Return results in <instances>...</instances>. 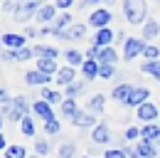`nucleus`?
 Returning a JSON list of instances; mask_svg holds the SVG:
<instances>
[{
    "mask_svg": "<svg viewBox=\"0 0 160 158\" xmlns=\"http://www.w3.org/2000/svg\"><path fill=\"white\" fill-rule=\"evenodd\" d=\"M123 13H126V20L131 25H145L148 20V3L145 0H123Z\"/></svg>",
    "mask_w": 160,
    "mask_h": 158,
    "instance_id": "1",
    "label": "nucleus"
},
{
    "mask_svg": "<svg viewBox=\"0 0 160 158\" xmlns=\"http://www.w3.org/2000/svg\"><path fill=\"white\" fill-rule=\"evenodd\" d=\"M42 5H44V0H20L15 8V22H27L30 18H35Z\"/></svg>",
    "mask_w": 160,
    "mask_h": 158,
    "instance_id": "2",
    "label": "nucleus"
},
{
    "mask_svg": "<svg viewBox=\"0 0 160 158\" xmlns=\"http://www.w3.org/2000/svg\"><path fill=\"white\" fill-rule=\"evenodd\" d=\"M126 153H128V158H155V156H158V146L150 143V141H143V138H140L138 143H136L133 148H128Z\"/></svg>",
    "mask_w": 160,
    "mask_h": 158,
    "instance_id": "3",
    "label": "nucleus"
},
{
    "mask_svg": "<svg viewBox=\"0 0 160 158\" xmlns=\"http://www.w3.org/2000/svg\"><path fill=\"white\" fill-rule=\"evenodd\" d=\"M25 116H27V99L15 97L10 101V106H8V121H18V124H20Z\"/></svg>",
    "mask_w": 160,
    "mask_h": 158,
    "instance_id": "4",
    "label": "nucleus"
},
{
    "mask_svg": "<svg viewBox=\"0 0 160 158\" xmlns=\"http://www.w3.org/2000/svg\"><path fill=\"white\" fill-rule=\"evenodd\" d=\"M143 50H145V42H143V40L126 37V42H123V59L131 62V59H136L138 55H143Z\"/></svg>",
    "mask_w": 160,
    "mask_h": 158,
    "instance_id": "5",
    "label": "nucleus"
},
{
    "mask_svg": "<svg viewBox=\"0 0 160 158\" xmlns=\"http://www.w3.org/2000/svg\"><path fill=\"white\" fill-rule=\"evenodd\" d=\"M35 20L40 22L42 27H44V25H52V22L57 20V8H54V3H44V5H42L40 10H37Z\"/></svg>",
    "mask_w": 160,
    "mask_h": 158,
    "instance_id": "6",
    "label": "nucleus"
},
{
    "mask_svg": "<svg viewBox=\"0 0 160 158\" xmlns=\"http://www.w3.org/2000/svg\"><path fill=\"white\" fill-rule=\"evenodd\" d=\"M32 114H35V116L37 118H42V124H49V121H54V111H52V104H47V101H35V104H32Z\"/></svg>",
    "mask_w": 160,
    "mask_h": 158,
    "instance_id": "7",
    "label": "nucleus"
},
{
    "mask_svg": "<svg viewBox=\"0 0 160 158\" xmlns=\"http://www.w3.org/2000/svg\"><path fill=\"white\" fill-rule=\"evenodd\" d=\"M111 18H113V15H111L106 8H99V10H94V13L89 15V25L96 27V30H103V27H108Z\"/></svg>",
    "mask_w": 160,
    "mask_h": 158,
    "instance_id": "8",
    "label": "nucleus"
},
{
    "mask_svg": "<svg viewBox=\"0 0 160 158\" xmlns=\"http://www.w3.org/2000/svg\"><path fill=\"white\" fill-rule=\"evenodd\" d=\"M136 116H138L140 121H145V124H155V118H158L160 114H158V106L148 101V104H143V106L136 109Z\"/></svg>",
    "mask_w": 160,
    "mask_h": 158,
    "instance_id": "9",
    "label": "nucleus"
},
{
    "mask_svg": "<svg viewBox=\"0 0 160 158\" xmlns=\"http://www.w3.org/2000/svg\"><path fill=\"white\" fill-rule=\"evenodd\" d=\"M133 84H128V82H121V84H116L113 87V92H111V97L116 99V101H121V104H128V99H131V94H133Z\"/></svg>",
    "mask_w": 160,
    "mask_h": 158,
    "instance_id": "10",
    "label": "nucleus"
},
{
    "mask_svg": "<svg viewBox=\"0 0 160 158\" xmlns=\"http://www.w3.org/2000/svg\"><path fill=\"white\" fill-rule=\"evenodd\" d=\"M0 42H2V47H8L10 52H18V50H22V47H25V35H15V32H5Z\"/></svg>",
    "mask_w": 160,
    "mask_h": 158,
    "instance_id": "11",
    "label": "nucleus"
},
{
    "mask_svg": "<svg viewBox=\"0 0 160 158\" xmlns=\"http://www.w3.org/2000/svg\"><path fill=\"white\" fill-rule=\"evenodd\" d=\"M69 27H72V15H69V13L57 15V20L52 22V35H54V37H62V35H64Z\"/></svg>",
    "mask_w": 160,
    "mask_h": 158,
    "instance_id": "12",
    "label": "nucleus"
},
{
    "mask_svg": "<svg viewBox=\"0 0 160 158\" xmlns=\"http://www.w3.org/2000/svg\"><path fill=\"white\" fill-rule=\"evenodd\" d=\"M148 97H150V89H148V87H136L126 106H136V109H138L143 104H148Z\"/></svg>",
    "mask_w": 160,
    "mask_h": 158,
    "instance_id": "13",
    "label": "nucleus"
},
{
    "mask_svg": "<svg viewBox=\"0 0 160 158\" xmlns=\"http://www.w3.org/2000/svg\"><path fill=\"white\" fill-rule=\"evenodd\" d=\"M113 40H116V32H113L111 27H103V30H96V35H94V42H91V45H96V47H111Z\"/></svg>",
    "mask_w": 160,
    "mask_h": 158,
    "instance_id": "14",
    "label": "nucleus"
},
{
    "mask_svg": "<svg viewBox=\"0 0 160 158\" xmlns=\"http://www.w3.org/2000/svg\"><path fill=\"white\" fill-rule=\"evenodd\" d=\"M140 138L143 141H150V143H160V126L158 124H145L143 129H140Z\"/></svg>",
    "mask_w": 160,
    "mask_h": 158,
    "instance_id": "15",
    "label": "nucleus"
},
{
    "mask_svg": "<svg viewBox=\"0 0 160 158\" xmlns=\"http://www.w3.org/2000/svg\"><path fill=\"white\" fill-rule=\"evenodd\" d=\"M99 69L101 64L96 59H84V64H81V74H84V82H91V79L99 77Z\"/></svg>",
    "mask_w": 160,
    "mask_h": 158,
    "instance_id": "16",
    "label": "nucleus"
},
{
    "mask_svg": "<svg viewBox=\"0 0 160 158\" xmlns=\"http://www.w3.org/2000/svg\"><path fill=\"white\" fill-rule=\"evenodd\" d=\"M94 59L103 67V64H116L118 55H116V50H113V47H99V52H96V57H94Z\"/></svg>",
    "mask_w": 160,
    "mask_h": 158,
    "instance_id": "17",
    "label": "nucleus"
},
{
    "mask_svg": "<svg viewBox=\"0 0 160 158\" xmlns=\"http://www.w3.org/2000/svg\"><path fill=\"white\" fill-rule=\"evenodd\" d=\"M57 82H59L62 87H69V84H74V82H77V72H74V67H69V64H67V67H59V72H57Z\"/></svg>",
    "mask_w": 160,
    "mask_h": 158,
    "instance_id": "18",
    "label": "nucleus"
},
{
    "mask_svg": "<svg viewBox=\"0 0 160 158\" xmlns=\"http://www.w3.org/2000/svg\"><path fill=\"white\" fill-rule=\"evenodd\" d=\"M52 77H47V74H42L40 69H32V72H25V84H30V87H44L47 82Z\"/></svg>",
    "mask_w": 160,
    "mask_h": 158,
    "instance_id": "19",
    "label": "nucleus"
},
{
    "mask_svg": "<svg viewBox=\"0 0 160 158\" xmlns=\"http://www.w3.org/2000/svg\"><path fill=\"white\" fill-rule=\"evenodd\" d=\"M32 52H35L37 59H57L59 57L57 47H49V45H37V47H32Z\"/></svg>",
    "mask_w": 160,
    "mask_h": 158,
    "instance_id": "20",
    "label": "nucleus"
},
{
    "mask_svg": "<svg viewBox=\"0 0 160 158\" xmlns=\"http://www.w3.org/2000/svg\"><path fill=\"white\" fill-rule=\"evenodd\" d=\"M91 141H94V143H108V141H111L108 126H106V124H96V126H94V134H91Z\"/></svg>",
    "mask_w": 160,
    "mask_h": 158,
    "instance_id": "21",
    "label": "nucleus"
},
{
    "mask_svg": "<svg viewBox=\"0 0 160 158\" xmlns=\"http://www.w3.org/2000/svg\"><path fill=\"white\" fill-rule=\"evenodd\" d=\"M84 35H86V25H84V22H77V25H72L59 40H69V42H74V40H81Z\"/></svg>",
    "mask_w": 160,
    "mask_h": 158,
    "instance_id": "22",
    "label": "nucleus"
},
{
    "mask_svg": "<svg viewBox=\"0 0 160 158\" xmlns=\"http://www.w3.org/2000/svg\"><path fill=\"white\" fill-rule=\"evenodd\" d=\"M72 124H74L77 129H86V126H96V116H94V114H84V111H79L77 116L72 118Z\"/></svg>",
    "mask_w": 160,
    "mask_h": 158,
    "instance_id": "23",
    "label": "nucleus"
},
{
    "mask_svg": "<svg viewBox=\"0 0 160 158\" xmlns=\"http://www.w3.org/2000/svg\"><path fill=\"white\" fill-rule=\"evenodd\" d=\"M37 69H40L42 74H47V77H52V74H57V72H59L57 59H37Z\"/></svg>",
    "mask_w": 160,
    "mask_h": 158,
    "instance_id": "24",
    "label": "nucleus"
},
{
    "mask_svg": "<svg viewBox=\"0 0 160 158\" xmlns=\"http://www.w3.org/2000/svg\"><path fill=\"white\" fill-rule=\"evenodd\" d=\"M40 99H42V101H47V104H62V101H64V97H62L59 92H54V89H47V87H42Z\"/></svg>",
    "mask_w": 160,
    "mask_h": 158,
    "instance_id": "25",
    "label": "nucleus"
},
{
    "mask_svg": "<svg viewBox=\"0 0 160 158\" xmlns=\"http://www.w3.org/2000/svg\"><path fill=\"white\" fill-rule=\"evenodd\" d=\"M158 35H160V22L148 20V22L143 25V40H155Z\"/></svg>",
    "mask_w": 160,
    "mask_h": 158,
    "instance_id": "26",
    "label": "nucleus"
},
{
    "mask_svg": "<svg viewBox=\"0 0 160 158\" xmlns=\"http://www.w3.org/2000/svg\"><path fill=\"white\" fill-rule=\"evenodd\" d=\"M79 111H81V109L77 106V99H67V97H64V101H62V114H64V116L74 118Z\"/></svg>",
    "mask_w": 160,
    "mask_h": 158,
    "instance_id": "27",
    "label": "nucleus"
},
{
    "mask_svg": "<svg viewBox=\"0 0 160 158\" xmlns=\"http://www.w3.org/2000/svg\"><path fill=\"white\" fill-rule=\"evenodd\" d=\"M64 57H67V62H69V67H77V64H84V52H79V50H69V52H64Z\"/></svg>",
    "mask_w": 160,
    "mask_h": 158,
    "instance_id": "28",
    "label": "nucleus"
},
{
    "mask_svg": "<svg viewBox=\"0 0 160 158\" xmlns=\"http://www.w3.org/2000/svg\"><path fill=\"white\" fill-rule=\"evenodd\" d=\"M25 156H27L25 146H18V143H12V146H8V148H5V158H25Z\"/></svg>",
    "mask_w": 160,
    "mask_h": 158,
    "instance_id": "29",
    "label": "nucleus"
},
{
    "mask_svg": "<svg viewBox=\"0 0 160 158\" xmlns=\"http://www.w3.org/2000/svg\"><path fill=\"white\" fill-rule=\"evenodd\" d=\"M84 87H86V82H74V84H69V87H67V92H64L67 99H77L81 92H84Z\"/></svg>",
    "mask_w": 160,
    "mask_h": 158,
    "instance_id": "30",
    "label": "nucleus"
},
{
    "mask_svg": "<svg viewBox=\"0 0 160 158\" xmlns=\"http://www.w3.org/2000/svg\"><path fill=\"white\" fill-rule=\"evenodd\" d=\"M103 106H106V99H103V94L91 97V101H89V109H91L94 114H101V111H103Z\"/></svg>",
    "mask_w": 160,
    "mask_h": 158,
    "instance_id": "31",
    "label": "nucleus"
},
{
    "mask_svg": "<svg viewBox=\"0 0 160 158\" xmlns=\"http://www.w3.org/2000/svg\"><path fill=\"white\" fill-rule=\"evenodd\" d=\"M143 57H145V62H158L160 50L155 47V45H145V50H143Z\"/></svg>",
    "mask_w": 160,
    "mask_h": 158,
    "instance_id": "32",
    "label": "nucleus"
},
{
    "mask_svg": "<svg viewBox=\"0 0 160 158\" xmlns=\"http://www.w3.org/2000/svg\"><path fill=\"white\" fill-rule=\"evenodd\" d=\"M32 57H35V52L30 47H22L18 52H12V62H25V59H32Z\"/></svg>",
    "mask_w": 160,
    "mask_h": 158,
    "instance_id": "33",
    "label": "nucleus"
},
{
    "mask_svg": "<svg viewBox=\"0 0 160 158\" xmlns=\"http://www.w3.org/2000/svg\"><path fill=\"white\" fill-rule=\"evenodd\" d=\"M49 153V141L47 138H37L35 141V156H47Z\"/></svg>",
    "mask_w": 160,
    "mask_h": 158,
    "instance_id": "34",
    "label": "nucleus"
},
{
    "mask_svg": "<svg viewBox=\"0 0 160 158\" xmlns=\"http://www.w3.org/2000/svg\"><path fill=\"white\" fill-rule=\"evenodd\" d=\"M20 129H22V134H25V136H35V121H32L30 116H25L20 121Z\"/></svg>",
    "mask_w": 160,
    "mask_h": 158,
    "instance_id": "35",
    "label": "nucleus"
},
{
    "mask_svg": "<svg viewBox=\"0 0 160 158\" xmlns=\"http://www.w3.org/2000/svg\"><path fill=\"white\" fill-rule=\"evenodd\" d=\"M57 156L59 158H74V143H62Z\"/></svg>",
    "mask_w": 160,
    "mask_h": 158,
    "instance_id": "36",
    "label": "nucleus"
},
{
    "mask_svg": "<svg viewBox=\"0 0 160 158\" xmlns=\"http://www.w3.org/2000/svg\"><path fill=\"white\" fill-rule=\"evenodd\" d=\"M99 77L101 79H113L116 77V67H113V64H103L99 69Z\"/></svg>",
    "mask_w": 160,
    "mask_h": 158,
    "instance_id": "37",
    "label": "nucleus"
},
{
    "mask_svg": "<svg viewBox=\"0 0 160 158\" xmlns=\"http://www.w3.org/2000/svg\"><path fill=\"white\" fill-rule=\"evenodd\" d=\"M62 131V124L54 118V121H49V124H44V134H49V136H57Z\"/></svg>",
    "mask_w": 160,
    "mask_h": 158,
    "instance_id": "38",
    "label": "nucleus"
},
{
    "mask_svg": "<svg viewBox=\"0 0 160 158\" xmlns=\"http://www.w3.org/2000/svg\"><path fill=\"white\" fill-rule=\"evenodd\" d=\"M158 64H160V59L158 62H143V67H140V74H155V69H158Z\"/></svg>",
    "mask_w": 160,
    "mask_h": 158,
    "instance_id": "39",
    "label": "nucleus"
},
{
    "mask_svg": "<svg viewBox=\"0 0 160 158\" xmlns=\"http://www.w3.org/2000/svg\"><path fill=\"white\" fill-rule=\"evenodd\" d=\"M103 158H128V153H126V148L121 151V148H108L106 153H103Z\"/></svg>",
    "mask_w": 160,
    "mask_h": 158,
    "instance_id": "40",
    "label": "nucleus"
},
{
    "mask_svg": "<svg viewBox=\"0 0 160 158\" xmlns=\"http://www.w3.org/2000/svg\"><path fill=\"white\" fill-rule=\"evenodd\" d=\"M138 138H140L138 126H128V129H126V141H138Z\"/></svg>",
    "mask_w": 160,
    "mask_h": 158,
    "instance_id": "41",
    "label": "nucleus"
},
{
    "mask_svg": "<svg viewBox=\"0 0 160 158\" xmlns=\"http://www.w3.org/2000/svg\"><path fill=\"white\" fill-rule=\"evenodd\" d=\"M72 5H74V0H54V8H57V10H64V13H67Z\"/></svg>",
    "mask_w": 160,
    "mask_h": 158,
    "instance_id": "42",
    "label": "nucleus"
},
{
    "mask_svg": "<svg viewBox=\"0 0 160 158\" xmlns=\"http://www.w3.org/2000/svg\"><path fill=\"white\" fill-rule=\"evenodd\" d=\"M10 101H12V99L8 97V92H5V89H0V106H8Z\"/></svg>",
    "mask_w": 160,
    "mask_h": 158,
    "instance_id": "43",
    "label": "nucleus"
},
{
    "mask_svg": "<svg viewBox=\"0 0 160 158\" xmlns=\"http://www.w3.org/2000/svg\"><path fill=\"white\" fill-rule=\"evenodd\" d=\"M96 3H103V0H81L79 5H81V10H84V8H91V5H96Z\"/></svg>",
    "mask_w": 160,
    "mask_h": 158,
    "instance_id": "44",
    "label": "nucleus"
},
{
    "mask_svg": "<svg viewBox=\"0 0 160 158\" xmlns=\"http://www.w3.org/2000/svg\"><path fill=\"white\" fill-rule=\"evenodd\" d=\"M25 37H37V30H35V27H27V30H25Z\"/></svg>",
    "mask_w": 160,
    "mask_h": 158,
    "instance_id": "45",
    "label": "nucleus"
},
{
    "mask_svg": "<svg viewBox=\"0 0 160 158\" xmlns=\"http://www.w3.org/2000/svg\"><path fill=\"white\" fill-rule=\"evenodd\" d=\"M5 148H8V143H5V134L0 131V151H5Z\"/></svg>",
    "mask_w": 160,
    "mask_h": 158,
    "instance_id": "46",
    "label": "nucleus"
},
{
    "mask_svg": "<svg viewBox=\"0 0 160 158\" xmlns=\"http://www.w3.org/2000/svg\"><path fill=\"white\" fill-rule=\"evenodd\" d=\"M153 79H158V82H160V64H158V69H155V74H153Z\"/></svg>",
    "mask_w": 160,
    "mask_h": 158,
    "instance_id": "47",
    "label": "nucleus"
},
{
    "mask_svg": "<svg viewBox=\"0 0 160 158\" xmlns=\"http://www.w3.org/2000/svg\"><path fill=\"white\" fill-rule=\"evenodd\" d=\"M103 3H116V0H103Z\"/></svg>",
    "mask_w": 160,
    "mask_h": 158,
    "instance_id": "48",
    "label": "nucleus"
},
{
    "mask_svg": "<svg viewBox=\"0 0 160 158\" xmlns=\"http://www.w3.org/2000/svg\"><path fill=\"white\" fill-rule=\"evenodd\" d=\"M0 129H2V116H0Z\"/></svg>",
    "mask_w": 160,
    "mask_h": 158,
    "instance_id": "49",
    "label": "nucleus"
},
{
    "mask_svg": "<svg viewBox=\"0 0 160 158\" xmlns=\"http://www.w3.org/2000/svg\"><path fill=\"white\" fill-rule=\"evenodd\" d=\"M84 158H96V156H84Z\"/></svg>",
    "mask_w": 160,
    "mask_h": 158,
    "instance_id": "50",
    "label": "nucleus"
},
{
    "mask_svg": "<svg viewBox=\"0 0 160 158\" xmlns=\"http://www.w3.org/2000/svg\"><path fill=\"white\" fill-rule=\"evenodd\" d=\"M0 8H2V5H0Z\"/></svg>",
    "mask_w": 160,
    "mask_h": 158,
    "instance_id": "51",
    "label": "nucleus"
}]
</instances>
